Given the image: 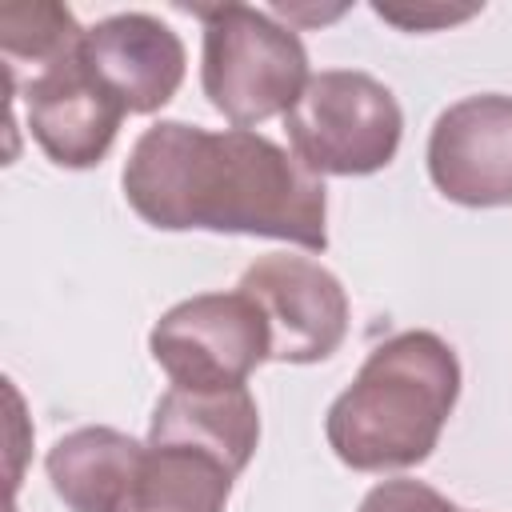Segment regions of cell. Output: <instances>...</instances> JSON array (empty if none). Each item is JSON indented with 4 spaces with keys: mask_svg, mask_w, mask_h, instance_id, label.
<instances>
[{
    "mask_svg": "<svg viewBox=\"0 0 512 512\" xmlns=\"http://www.w3.org/2000/svg\"><path fill=\"white\" fill-rule=\"evenodd\" d=\"M124 200L164 232H244L312 252L328 248V192L316 172L260 132H208L160 120L124 164Z\"/></svg>",
    "mask_w": 512,
    "mask_h": 512,
    "instance_id": "obj_1",
    "label": "cell"
},
{
    "mask_svg": "<svg viewBox=\"0 0 512 512\" xmlns=\"http://www.w3.org/2000/svg\"><path fill=\"white\" fill-rule=\"evenodd\" d=\"M460 360L436 332H400L368 352L356 380L332 400L324 432L356 472L424 464L456 408Z\"/></svg>",
    "mask_w": 512,
    "mask_h": 512,
    "instance_id": "obj_2",
    "label": "cell"
},
{
    "mask_svg": "<svg viewBox=\"0 0 512 512\" xmlns=\"http://www.w3.org/2000/svg\"><path fill=\"white\" fill-rule=\"evenodd\" d=\"M188 12L204 20L200 84L208 104L236 128L264 124L280 112L288 116L312 80L300 36L248 4H212Z\"/></svg>",
    "mask_w": 512,
    "mask_h": 512,
    "instance_id": "obj_3",
    "label": "cell"
},
{
    "mask_svg": "<svg viewBox=\"0 0 512 512\" xmlns=\"http://www.w3.org/2000/svg\"><path fill=\"white\" fill-rule=\"evenodd\" d=\"M292 156L316 176H368L392 164L404 132L400 104L368 72L328 68L284 116Z\"/></svg>",
    "mask_w": 512,
    "mask_h": 512,
    "instance_id": "obj_4",
    "label": "cell"
},
{
    "mask_svg": "<svg viewBox=\"0 0 512 512\" xmlns=\"http://www.w3.org/2000/svg\"><path fill=\"white\" fill-rule=\"evenodd\" d=\"M148 348L176 388H240L268 360L272 336L260 304L236 288L168 308L152 324Z\"/></svg>",
    "mask_w": 512,
    "mask_h": 512,
    "instance_id": "obj_5",
    "label": "cell"
},
{
    "mask_svg": "<svg viewBox=\"0 0 512 512\" xmlns=\"http://www.w3.org/2000/svg\"><path fill=\"white\" fill-rule=\"evenodd\" d=\"M240 292L252 296L268 320V360L316 364L328 360L348 336V296L316 260L268 252L244 268Z\"/></svg>",
    "mask_w": 512,
    "mask_h": 512,
    "instance_id": "obj_6",
    "label": "cell"
},
{
    "mask_svg": "<svg viewBox=\"0 0 512 512\" xmlns=\"http://www.w3.org/2000/svg\"><path fill=\"white\" fill-rule=\"evenodd\" d=\"M24 116L32 140L60 168H92L108 156L124 104L100 84L92 64L84 60V40L64 56L36 68L24 84Z\"/></svg>",
    "mask_w": 512,
    "mask_h": 512,
    "instance_id": "obj_7",
    "label": "cell"
},
{
    "mask_svg": "<svg viewBox=\"0 0 512 512\" xmlns=\"http://www.w3.org/2000/svg\"><path fill=\"white\" fill-rule=\"evenodd\" d=\"M428 176L464 208L512 204V96L484 92L444 108L428 136Z\"/></svg>",
    "mask_w": 512,
    "mask_h": 512,
    "instance_id": "obj_8",
    "label": "cell"
},
{
    "mask_svg": "<svg viewBox=\"0 0 512 512\" xmlns=\"http://www.w3.org/2000/svg\"><path fill=\"white\" fill-rule=\"evenodd\" d=\"M84 60L128 116L164 108L184 80L180 36L148 12H120L84 28Z\"/></svg>",
    "mask_w": 512,
    "mask_h": 512,
    "instance_id": "obj_9",
    "label": "cell"
},
{
    "mask_svg": "<svg viewBox=\"0 0 512 512\" xmlns=\"http://www.w3.org/2000/svg\"><path fill=\"white\" fill-rule=\"evenodd\" d=\"M260 440V412L252 392L240 388H168L148 424L152 448H192L220 460L240 476Z\"/></svg>",
    "mask_w": 512,
    "mask_h": 512,
    "instance_id": "obj_10",
    "label": "cell"
},
{
    "mask_svg": "<svg viewBox=\"0 0 512 512\" xmlns=\"http://www.w3.org/2000/svg\"><path fill=\"white\" fill-rule=\"evenodd\" d=\"M148 448L116 428H76L48 448L52 492L72 512H136Z\"/></svg>",
    "mask_w": 512,
    "mask_h": 512,
    "instance_id": "obj_11",
    "label": "cell"
},
{
    "mask_svg": "<svg viewBox=\"0 0 512 512\" xmlns=\"http://www.w3.org/2000/svg\"><path fill=\"white\" fill-rule=\"evenodd\" d=\"M232 472L192 448H152L144 456L136 512H224Z\"/></svg>",
    "mask_w": 512,
    "mask_h": 512,
    "instance_id": "obj_12",
    "label": "cell"
},
{
    "mask_svg": "<svg viewBox=\"0 0 512 512\" xmlns=\"http://www.w3.org/2000/svg\"><path fill=\"white\" fill-rule=\"evenodd\" d=\"M84 40V28L76 16L60 4H4L0 8V48L8 60H32L48 64L76 48Z\"/></svg>",
    "mask_w": 512,
    "mask_h": 512,
    "instance_id": "obj_13",
    "label": "cell"
},
{
    "mask_svg": "<svg viewBox=\"0 0 512 512\" xmlns=\"http://www.w3.org/2000/svg\"><path fill=\"white\" fill-rule=\"evenodd\" d=\"M360 512H464V508H456L420 480H384L360 500Z\"/></svg>",
    "mask_w": 512,
    "mask_h": 512,
    "instance_id": "obj_14",
    "label": "cell"
}]
</instances>
